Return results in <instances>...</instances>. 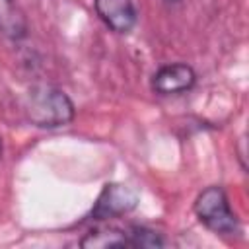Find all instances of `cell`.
I'll return each mask as SVG.
<instances>
[{"label":"cell","mask_w":249,"mask_h":249,"mask_svg":"<svg viewBox=\"0 0 249 249\" xmlns=\"http://www.w3.org/2000/svg\"><path fill=\"white\" fill-rule=\"evenodd\" d=\"M23 115L35 128L56 130L76 119V105L64 89L51 84H33L23 95Z\"/></svg>","instance_id":"obj_1"},{"label":"cell","mask_w":249,"mask_h":249,"mask_svg":"<svg viewBox=\"0 0 249 249\" xmlns=\"http://www.w3.org/2000/svg\"><path fill=\"white\" fill-rule=\"evenodd\" d=\"M193 212L196 220L216 235L231 237L241 231V222L233 212L230 196L222 185L204 187L193 202Z\"/></svg>","instance_id":"obj_2"},{"label":"cell","mask_w":249,"mask_h":249,"mask_svg":"<svg viewBox=\"0 0 249 249\" xmlns=\"http://www.w3.org/2000/svg\"><path fill=\"white\" fill-rule=\"evenodd\" d=\"M138 193L124 183H105L97 195L86 222H109L130 214L138 206Z\"/></svg>","instance_id":"obj_3"},{"label":"cell","mask_w":249,"mask_h":249,"mask_svg":"<svg viewBox=\"0 0 249 249\" xmlns=\"http://www.w3.org/2000/svg\"><path fill=\"white\" fill-rule=\"evenodd\" d=\"M198 74L189 62H165L150 76V91L158 97H175L189 93L196 88Z\"/></svg>","instance_id":"obj_4"},{"label":"cell","mask_w":249,"mask_h":249,"mask_svg":"<svg viewBox=\"0 0 249 249\" xmlns=\"http://www.w3.org/2000/svg\"><path fill=\"white\" fill-rule=\"evenodd\" d=\"M93 12L115 35H128L138 25V8L134 0H93Z\"/></svg>","instance_id":"obj_5"},{"label":"cell","mask_w":249,"mask_h":249,"mask_svg":"<svg viewBox=\"0 0 249 249\" xmlns=\"http://www.w3.org/2000/svg\"><path fill=\"white\" fill-rule=\"evenodd\" d=\"M82 249H126L128 235L124 228H117L105 222H97V226L89 228L78 241Z\"/></svg>","instance_id":"obj_6"},{"label":"cell","mask_w":249,"mask_h":249,"mask_svg":"<svg viewBox=\"0 0 249 249\" xmlns=\"http://www.w3.org/2000/svg\"><path fill=\"white\" fill-rule=\"evenodd\" d=\"M0 33L12 41H19L27 35V23L18 14L14 0H0Z\"/></svg>","instance_id":"obj_7"},{"label":"cell","mask_w":249,"mask_h":249,"mask_svg":"<svg viewBox=\"0 0 249 249\" xmlns=\"http://www.w3.org/2000/svg\"><path fill=\"white\" fill-rule=\"evenodd\" d=\"M128 235V247L132 249H161L167 245V237L150 226L144 224H130L126 228Z\"/></svg>","instance_id":"obj_8"},{"label":"cell","mask_w":249,"mask_h":249,"mask_svg":"<svg viewBox=\"0 0 249 249\" xmlns=\"http://www.w3.org/2000/svg\"><path fill=\"white\" fill-rule=\"evenodd\" d=\"M163 2H165L167 6H177V4H181L183 0H163Z\"/></svg>","instance_id":"obj_9"},{"label":"cell","mask_w":249,"mask_h":249,"mask_svg":"<svg viewBox=\"0 0 249 249\" xmlns=\"http://www.w3.org/2000/svg\"><path fill=\"white\" fill-rule=\"evenodd\" d=\"M0 154H2V136H0Z\"/></svg>","instance_id":"obj_10"}]
</instances>
